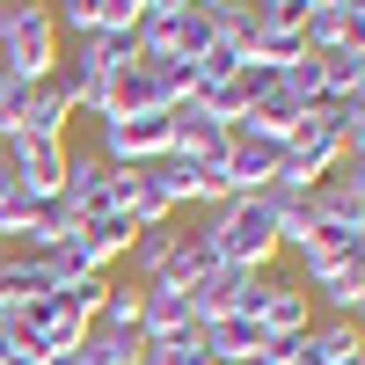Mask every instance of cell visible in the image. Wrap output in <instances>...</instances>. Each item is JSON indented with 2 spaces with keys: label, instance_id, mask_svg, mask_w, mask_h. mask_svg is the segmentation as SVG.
<instances>
[{
  "label": "cell",
  "instance_id": "obj_8",
  "mask_svg": "<svg viewBox=\"0 0 365 365\" xmlns=\"http://www.w3.org/2000/svg\"><path fill=\"white\" fill-rule=\"evenodd\" d=\"M227 139H234V125L205 117L197 103H182V110H175V146H168V154H175V161H197V168H220V161H227Z\"/></svg>",
  "mask_w": 365,
  "mask_h": 365
},
{
  "label": "cell",
  "instance_id": "obj_4",
  "mask_svg": "<svg viewBox=\"0 0 365 365\" xmlns=\"http://www.w3.org/2000/svg\"><path fill=\"white\" fill-rule=\"evenodd\" d=\"M175 146V110H146V117H103V146L96 154L110 168H146Z\"/></svg>",
  "mask_w": 365,
  "mask_h": 365
},
{
  "label": "cell",
  "instance_id": "obj_12",
  "mask_svg": "<svg viewBox=\"0 0 365 365\" xmlns=\"http://www.w3.org/2000/svg\"><path fill=\"white\" fill-rule=\"evenodd\" d=\"M66 154H73L66 139H15V146H8L15 175H22L37 197H58V182H66Z\"/></svg>",
  "mask_w": 365,
  "mask_h": 365
},
{
  "label": "cell",
  "instance_id": "obj_16",
  "mask_svg": "<svg viewBox=\"0 0 365 365\" xmlns=\"http://www.w3.org/2000/svg\"><path fill=\"white\" fill-rule=\"evenodd\" d=\"M256 197L270 205V220H278V241H285V249H299L307 227H314V190H299V182H263Z\"/></svg>",
  "mask_w": 365,
  "mask_h": 365
},
{
  "label": "cell",
  "instance_id": "obj_2",
  "mask_svg": "<svg viewBox=\"0 0 365 365\" xmlns=\"http://www.w3.org/2000/svg\"><path fill=\"white\" fill-rule=\"evenodd\" d=\"M66 44H58L51 0H0V66L15 81H51Z\"/></svg>",
  "mask_w": 365,
  "mask_h": 365
},
{
  "label": "cell",
  "instance_id": "obj_23",
  "mask_svg": "<svg viewBox=\"0 0 365 365\" xmlns=\"http://www.w3.org/2000/svg\"><path fill=\"white\" fill-rule=\"evenodd\" d=\"M322 58V96L336 103L351 88H365V44H344V51H314Z\"/></svg>",
  "mask_w": 365,
  "mask_h": 365
},
{
  "label": "cell",
  "instance_id": "obj_32",
  "mask_svg": "<svg viewBox=\"0 0 365 365\" xmlns=\"http://www.w3.org/2000/svg\"><path fill=\"white\" fill-rule=\"evenodd\" d=\"M51 8H66V0H51Z\"/></svg>",
  "mask_w": 365,
  "mask_h": 365
},
{
  "label": "cell",
  "instance_id": "obj_25",
  "mask_svg": "<svg viewBox=\"0 0 365 365\" xmlns=\"http://www.w3.org/2000/svg\"><path fill=\"white\" fill-rule=\"evenodd\" d=\"M241 66H249V51H241V44H227V37H220V44H212V51L197 58V66H190V81H197V96H205V88H220V81H234Z\"/></svg>",
  "mask_w": 365,
  "mask_h": 365
},
{
  "label": "cell",
  "instance_id": "obj_5",
  "mask_svg": "<svg viewBox=\"0 0 365 365\" xmlns=\"http://www.w3.org/2000/svg\"><path fill=\"white\" fill-rule=\"evenodd\" d=\"M263 285H270V270H212L205 285H190V322L205 329V322H227V314H249L256 322V307H263Z\"/></svg>",
  "mask_w": 365,
  "mask_h": 365
},
{
  "label": "cell",
  "instance_id": "obj_22",
  "mask_svg": "<svg viewBox=\"0 0 365 365\" xmlns=\"http://www.w3.org/2000/svg\"><path fill=\"white\" fill-rule=\"evenodd\" d=\"M146 336L139 329H103V322H88V336H81V358L88 365H139Z\"/></svg>",
  "mask_w": 365,
  "mask_h": 365
},
{
  "label": "cell",
  "instance_id": "obj_17",
  "mask_svg": "<svg viewBox=\"0 0 365 365\" xmlns=\"http://www.w3.org/2000/svg\"><path fill=\"white\" fill-rule=\"evenodd\" d=\"M81 241H88V256L110 270V263L139 241V220H132V212H117V205H103V212H88V220H81Z\"/></svg>",
  "mask_w": 365,
  "mask_h": 365
},
{
  "label": "cell",
  "instance_id": "obj_19",
  "mask_svg": "<svg viewBox=\"0 0 365 365\" xmlns=\"http://www.w3.org/2000/svg\"><path fill=\"white\" fill-rule=\"evenodd\" d=\"M212 270H220V256H212V241H205V227H190V234H175V256H168V270H161V278L190 292V285H205V278H212Z\"/></svg>",
  "mask_w": 365,
  "mask_h": 365
},
{
  "label": "cell",
  "instance_id": "obj_21",
  "mask_svg": "<svg viewBox=\"0 0 365 365\" xmlns=\"http://www.w3.org/2000/svg\"><path fill=\"white\" fill-rule=\"evenodd\" d=\"M175 220L168 227H139V241H132V249H125V263H132V285H154L161 278V270H168V256H175Z\"/></svg>",
  "mask_w": 365,
  "mask_h": 365
},
{
  "label": "cell",
  "instance_id": "obj_27",
  "mask_svg": "<svg viewBox=\"0 0 365 365\" xmlns=\"http://www.w3.org/2000/svg\"><path fill=\"white\" fill-rule=\"evenodd\" d=\"M278 81H285V88H292V96L307 103V110H322V103H329V96H322V58H314V51L299 58V66H285Z\"/></svg>",
  "mask_w": 365,
  "mask_h": 365
},
{
  "label": "cell",
  "instance_id": "obj_30",
  "mask_svg": "<svg viewBox=\"0 0 365 365\" xmlns=\"http://www.w3.org/2000/svg\"><path fill=\"white\" fill-rule=\"evenodd\" d=\"M344 365H365V351H351V358H344Z\"/></svg>",
  "mask_w": 365,
  "mask_h": 365
},
{
  "label": "cell",
  "instance_id": "obj_10",
  "mask_svg": "<svg viewBox=\"0 0 365 365\" xmlns=\"http://www.w3.org/2000/svg\"><path fill=\"white\" fill-rule=\"evenodd\" d=\"M351 351H365V322H344V314H314L299 329V365H344Z\"/></svg>",
  "mask_w": 365,
  "mask_h": 365
},
{
  "label": "cell",
  "instance_id": "obj_14",
  "mask_svg": "<svg viewBox=\"0 0 365 365\" xmlns=\"http://www.w3.org/2000/svg\"><path fill=\"white\" fill-rule=\"evenodd\" d=\"M256 322H263V336H299V329L314 322V299H307V285H299V278H270V285H263V307H256Z\"/></svg>",
  "mask_w": 365,
  "mask_h": 365
},
{
  "label": "cell",
  "instance_id": "obj_29",
  "mask_svg": "<svg viewBox=\"0 0 365 365\" xmlns=\"http://www.w3.org/2000/svg\"><path fill=\"white\" fill-rule=\"evenodd\" d=\"M351 278L365 285V241H358V249H351Z\"/></svg>",
  "mask_w": 365,
  "mask_h": 365
},
{
  "label": "cell",
  "instance_id": "obj_7",
  "mask_svg": "<svg viewBox=\"0 0 365 365\" xmlns=\"http://www.w3.org/2000/svg\"><path fill=\"white\" fill-rule=\"evenodd\" d=\"M278 161H285V146H278V139L234 132V139H227V161H220V175H227V190H234V197H256L263 182L278 175Z\"/></svg>",
  "mask_w": 365,
  "mask_h": 365
},
{
  "label": "cell",
  "instance_id": "obj_11",
  "mask_svg": "<svg viewBox=\"0 0 365 365\" xmlns=\"http://www.w3.org/2000/svg\"><path fill=\"white\" fill-rule=\"evenodd\" d=\"M110 161L103 154H66V182H58V205L73 212V220H88V212H103L110 205Z\"/></svg>",
  "mask_w": 365,
  "mask_h": 365
},
{
  "label": "cell",
  "instance_id": "obj_24",
  "mask_svg": "<svg viewBox=\"0 0 365 365\" xmlns=\"http://www.w3.org/2000/svg\"><path fill=\"white\" fill-rule=\"evenodd\" d=\"M139 365H212V351H205V329H175V336L146 344V351H139Z\"/></svg>",
  "mask_w": 365,
  "mask_h": 365
},
{
  "label": "cell",
  "instance_id": "obj_31",
  "mask_svg": "<svg viewBox=\"0 0 365 365\" xmlns=\"http://www.w3.org/2000/svg\"><path fill=\"white\" fill-rule=\"evenodd\" d=\"M212 365H234V358H212Z\"/></svg>",
  "mask_w": 365,
  "mask_h": 365
},
{
  "label": "cell",
  "instance_id": "obj_18",
  "mask_svg": "<svg viewBox=\"0 0 365 365\" xmlns=\"http://www.w3.org/2000/svg\"><path fill=\"white\" fill-rule=\"evenodd\" d=\"M29 220H37V190H29V182L15 175V161L0 154V241L15 249V241L29 234Z\"/></svg>",
  "mask_w": 365,
  "mask_h": 365
},
{
  "label": "cell",
  "instance_id": "obj_13",
  "mask_svg": "<svg viewBox=\"0 0 365 365\" xmlns=\"http://www.w3.org/2000/svg\"><path fill=\"white\" fill-rule=\"evenodd\" d=\"M175 329H197V322H190V292L168 285V278L139 285V336L161 344V336H175Z\"/></svg>",
  "mask_w": 365,
  "mask_h": 365
},
{
  "label": "cell",
  "instance_id": "obj_3",
  "mask_svg": "<svg viewBox=\"0 0 365 365\" xmlns=\"http://www.w3.org/2000/svg\"><path fill=\"white\" fill-rule=\"evenodd\" d=\"M336 168H344V132H336V117H329V103H322V110L299 117V132L285 139V161H278L270 182H299V190H314V182H329Z\"/></svg>",
  "mask_w": 365,
  "mask_h": 365
},
{
  "label": "cell",
  "instance_id": "obj_9",
  "mask_svg": "<svg viewBox=\"0 0 365 365\" xmlns=\"http://www.w3.org/2000/svg\"><path fill=\"white\" fill-rule=\"evenodd\" d=\"M73 125V103H66V88L51 81H29V96H22V117H15V139H66Z\"/></svg>",
  "mask_w": 365,
  "mask_h": 365
},
{
  "label": "cell",
  "instance_id": "obj_26",
  "mask_svg": "<svg viewBox=\"0 0 365 365\" xmlns=\"http://www.w3.org/2000/svg\"><path fill=\"white\" fill-rule=\"evenodd\" d=\"M329 117H336V132H344V154H351V146H365V88L336 96V103H329Z\"/></svg>",
  "mask_w": 365,
  "mask_h": 365
},
{
  "label": "cell",
  "instance_id": "obj_6",
  "mask_svg": "<svg viewBox=\"0 0 365 365\" xmlns=\"http://www.w3.org/2000/svg\"><path fill=\"white\" fill-rule=\"evenodd\" d=\"M146 110H175V103H168L154 58H132V66L110 73V88H103V117H146ZM103 117H96V125H103Z\"/></svg>",
  "mask_w": 365,
  "mask_h": 365
},
{
  "label": "cell",
  "instance_id": "obj_20",
  "mask_svg": "<svg viewBox=\"0 0 365 365\" xmlns=\"http://www.w3.org/2000/svg\"><path fill=\"white\" fill-rule=\"evenodd\" d=\"M263 344H270V336H263V322H249V314L205 322V351H212V358H234V365H241V358H256Z\"/></svg>",
  "mask_w": 365,
  "mask_h": 365
},
{
  "label": "cell",
  "instance_id": "obj_28",
  "mask_svg": "<svg viewBox=\"0 0 365 365\" xmlns=\"http://www.w3.org/2000/svg\"><path fill=\"white\" fill-rule=\"evenodd\" d=\"M96 322L103 329H139V285H110V299H103Z\"/></svg>",
  "mask_w": 365,
  "mask_h": 365
},
{
  "label": "cell",
  "instance_id": "obj_15",
  "mask_svg": "<svg viewBox=\"0 0 365 365\" xmlns=\"http://www.w3.org/2000/svg\"><path fill=\"white\" fill-rule=\"evenodd\" d=\"M44 292H58V278H51V263L44 256H22V249H8L0 256V299L22 314V307H37Z\"/></svg>",
  "mask_w": 365,
  "mask_h": 365
},
{
  "label": "cell",
  "instance_id": "obj_1",
  "mask_svg": "<svg viewBox=\"0 0 365 365\" xmlns=\"http://www.w3.org/2000/svg\"><path fill=\"white\" fill-rule=\"evenodd\" d=\"M205 241H212V256H220L227 270H270V263L285 256L278 220H270L263 197H227V205H212Z\"/></svg>",
  "mask_w": 365,
  "mask_h": 365
}]
</instances>
